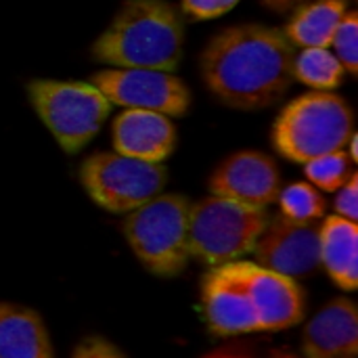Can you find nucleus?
<instances>
[{
    "label": "nucleus",
    "instance_id": "19",
    "mask_svg": "<svg viewBox=\"0 0 358 358\" xmlns=\"http://www.w3.org/2000/svg\"><path fill=\"white\" fill-rule=\"evenodd\" d=\"M277 201L281 206L283 216H287L292 220H300V222L319 220L327 208L321 191L306 182H296V185H289L287 189L279 191Z\"/></svg>",
    "mask_w": 358,
    "mask_h": 358
},
{
    "label": "nucleus",
    "instance_id": "11",
    "mask_svg": "<svg viewBox=\"0 0 358 358\" xmlns=\"http://www.w3.org/2000/svg\"><path fill=\"white\" fill-rule=\"evenodd\" d=\"M212 195L245 206L266 208L279 195V170L273 157L258 151H241L222 162L210 178Z\"/></svg>",
    "mask_w": 358,
    "mask_h": 358
},
{
    "label": "nucleus",
    "instance_id": "15",
    "mask_svg": "<svg viewBox=\"0 0 358 358\" xmlns=\"http://www.w3.org/2000/svg\"><path fill=\"white\" fill-rule=\"evenodd\" d=\"M52 346L42 317L25 306L0 304V358H50Z\"/></svg>",
    "mask_w": 358,
    "mask_h": 358
},
{
    "label": "nucleus",
    "instance_id": "14",
    "mask_svg": "<svg viewBox=\"0 0 358 358\" xmlns=\"http://www.w3.org/2000/svg\"><path fill=\"white\" fill-rule=\"evenodd\" d=\"M302 352L310 358H352L358 355V310L348 298L329 302L304 329Z\"/></svg>",
    "mask_w": 358,
    "mask_h": 358
},
{
    "label": "nucleus",
    "instance_id": "9",
    "mask_svg": "<svg viewBox=\"0 0 358 358\" xmlns=\"http://www.w3.org/2000/svg\"><path fill=\"white\" fill-rule=\"evenodd\" d=\"M252 252L264 268L289 277L308 275L321 264V227L279 214L268 218Z\"/></svg>",
    "mask_w": 358,
    "mask_h": 358
},
{
    "label": "nucleus",
    "instance_id": "10",
    "mask_svg": "<svg viewBox=\"0 0 358 358\" xmlns=\"http://www.w3.org/2000/svg\"><path fill=\"white\" fill-rule=\"evenodd\" d=\"M233 266L250 294L260 331H283L304 319V294L294 277L254 262L235 260Z\"/></svg>",
    "mask_w": 358,
    "mask_h": 358
},
{
    "label": "nucleus",
    "instance_id": "7",
    "mask_svg": "<svg viewBox=\"0 0 358 358\" xmlns=\"http://www.w3.org/2000/svg\"><path fill=\"white\" fill-rule=\"evenodd\" d=\"M80 180L90 199L107 212H130L166 185V168L124 153H94L80 166Z\"/></svg>",
    "mask_w": 358,
    "mask_h": 358
},
{
    "label": "nucleus",
    "instance_id": "8",
    "mask_svg": "<svg viewBox=\"0 0 358 358\" xmlns=\"http://www.w3.org/2000/svg\"><path fill=\"white\" fill-rule=\"evenodd\" d=\"M111 105L126 109H151L180 117L189 111L191 92L172 71L147 67L105 69L90 80Z\"/></svg>",
    "mask_w": 358,
    "mask_h": 358
},
{
    "label": "nucleus",
    "instance_id": "16",
    "mask_svg": "<svg viewBox=\"0 0 358 358\" xmlns=\"http://www.w3.org/2000/svg\"><path fill=\"white\" fill-rule=\"evenodd\" d=\"M321 264L346 292L358 287V224L340 214L321 227Z\"/></svg>",
    "mask_w": 358,
    "mask_h": 358
},
{
    "label": "nucleus",
    "instance_id": "5",
    "mask_svg": "<svg viewBox=\"0 0 358 358\" xmlns=\"http://www.w3.org/2000/svg\"><path fill=\"white\" fill-rule=\"evenodd\" d=\"M266 222V208L212 195L189 208V252L212 266L241 260L252 254Z\"/></svg>",
    "mask_w": 358,
    "mask_h": 358
},
{
    "label": "nucleus",
    "instance_id": "6",
    "mask_svg": "<svg viewBox=\"0 0 358 358\" xmlns=\"http://www.w3.org/2000/svg\"><path fill=\"white\" fill-rule=\"evenodd\" d=\"M27 92L36 113L67 153L82 151L111 109V103L92 82L34 80Z\"/></svg>",
    "mask_w": 358,
    "mask_h": 358
},
{
    "label": "nucleus",
    "instance_id": "3",
    "mask_svg": "<svg viewBox=\"0 0 358 358\" xmlns=\"http://www.w3.org/2000/svg\"><path fill=\"white\" fill-rule=\"evenodd\" d=\"M352 109L336 92L315 90L292 101L277 117L273 141L281 155L292 162L308 159L344 149L352 136Z\"/></svg>",
    "mask_w": 358,
    "mask_h": 358
},
{
    "label": "nucleus",
    "instance_id": "17",
    "mask_svg": "<svg viewBox=\"0 0 358 358\" xmlns=\"http://www.w3.org/2000/svg\"><path fill=\"white\" fill-rule=\"evenodd\" d=\"M350 0H310L298 6L285 25V36L294 46H331V38L348 13Z\"/></svg>",
    "mask_w": 358,
    "mask_h": 358
},
{
    "label": "nucleus",
    "instance_id": "20",
    "mask_svg": "<svg viewBox=\"0 0 358 358\" xmlns=\"http://www.w3.org/2000/svg\"><path fill=\"white\" fill-rule=\"evenodd\" d=\"M350 162V155H346L344 149H338L308 159L304 168L315 187H319L321 191H338L352 174Z\"/></svg>",
    "mask_w": 358,
    "mask_h": 358
},
{
    "label": "nucleus",
    "instance_id": "22",
    "mask_svg": "<svg viewBox=\"0 0 358 358\" xmlns=\"http://www.w3.org/2000/svg\"><path fill=\"white\" fill-rule=\"evenodd\" d=\"M76 358H120L124 357V352L109 340L105 338H99V336H92V338H86L82 340L73 352Z\"/></svg>",
    "mask_w": 358,
    "mask_h": 358
},
{
    "label": "nucleus",
    "instance_id": "18",
    "mask_svg": "<svg viewBox=\"0 0 358 358\" xmlns=\"http://www.w3.org/2000/svg\"><path fill=\"white\" fill-rule=\"evenodd\" d=\"M344 65L327 46H310L304 48L294 59V80L317 88V90H334L344 82Z\"/></svg>",
    "mask_w": 358,
    "mask_h": 358
},
{
    "label": "nucleus",
    "instance_id": "21",
    "mask_svg": "<svg viewBox=\"0 0 358 358\" xmlns=\"http://www.w3.org/2000/svg\"><path fill=\"white\" fill-rule=\"evenodd\" d=\"M336 57L348 73H358V15L346 13L331 38Z\"/></svg>",
    "mask_w": 358,
    "mask_h": 358
},
{
    "label": "nucleus",
    "instance_id": "24",
    "mask_svg": "<svg viewBox=\"0 0 358 358\" xmlns=\"http://www.w3.org/2000/svg\"><path fill=\"white\" fill-rule=\"evenodd\" d=\"M338 197H336V212L348 220H357L358 218V176L352 172L350 178L338 189Z\"/></svg>",
    "mask_w": 358,
    "mask_h": 358
},
{
    "label": "nucleus",
    "instance_id": "4",
    "mask_svg": "<svg viewBox=\"0 0 358 358\" xmlns=\"http://www.w3.org/2000/svg\"><path fill=\"white\" fill-rule=\"evenodd\" d=\"M189 199L168 193L155 195L130 210L124 220L126 239L143 262L157 277H176L185 271L189 252Z\"/></svg>",
    "mask_w": 358,
    "mask_h": 358
},
{
    "label": "nucleus",
    "instance_id": "12",
    "mask_svg": "<svg viewBox=\"0 0 358 358\" xmlns=\"http://www.w3.org/2000/svg\"><path fill=\"white\" fill-rule=\"evenodd\" d=\"M203 310L212 334L220 338L260 331L258 315L233 262L218 264L206 275Z\"/></svg>",
    "mask_w": 358,
    "mask_h": 358
},
{
    "label": "nucleus",
    "instance_id": "2",
    "mask_svg": "<svg viewBox=\"0 0 358 358\" xmlns=\"http://www.w3.org/2000/svg\"><path fill=\"white\" fill-rule=\"evenodd\" d=\"M185 25L168 0H126L92 46L94 59L115 67L174 71L182 57Z\"/></svg>",
    "mask_w": 358,
    "mask_h": 358
},
{
    "label": "nucleus",
    "instance_id": "25",
    "mask_svg": "<svg viewBox=\"0 0 358 358\" xmlns=\"http://www.w3.org/2000/svg\"><path fill=\"white\" fill-rule=\"evenodd\" d=\"M306 2H310V0H262V4L275 13H289V10H296L298 6H302Z\"/></svg>",
    "mask_w": 358,
    "mask_h": 358
},
{
    "label": "nucleus",
    "instance_id": "23",
    "mask_svg": "<svg viewBox=\"0 0 358 358\" xmlns=\"http://www.w3.org/2000/svg\"><path fill=\"white\" fill-rule=\"evenodd\" d=\"M239 0H182L185 13L197 19H214L229 13Z\"/></svg>",
    "mask_w": 358,
    "mask_h": 358
},
{
    "label": "nucleus",
    "instance_id": "1",
    "mask_svg": "<svg viewBox=\"0 0 358 358\" xmlns=\"http://www.w3.org/2000/svg\"><path fill=\"white\" fill-rule=\"evenodd\" d=\"M296 46L283 29L235 25L212 38L201 55L206 86L233 109L256 111L277 103L294 82Z\"/></svg>",
    "mask_w": 358,
    "mask_h": 358
},
{
    "label": "nucleus",
    "instance_id": "13",
    "mask_svg": "<svg viewBox=\"0 0 358 358\" xmlns=\"http://www.w3.org/2000/svg\"><path fill=\"white\" fill-rule=\"evenodd\" d=\"M176 145V128L168 115L151 109H126L113 124V147L117 153L164 162Z\"/></svg>",
    "mask_w": 358,
    "mask_h": 358
}]
</instances>
